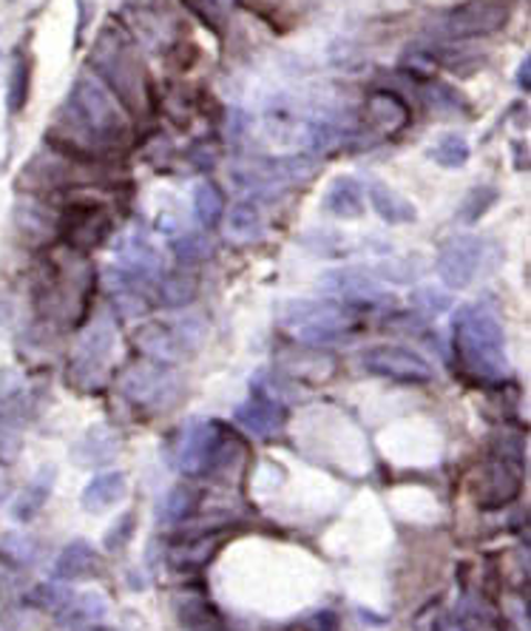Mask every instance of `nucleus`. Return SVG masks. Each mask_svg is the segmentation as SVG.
Returning <instances> with one entry per match:
<instances>
[{"mask_svg":"<svg viewBox=\"0 0 531 631\" xmlns=\"http://www.w3.org/2000/svg\"><path fill=\"white\" fill-rule=\"evenodd\" d=\"M52 145L60 154L77 159H94L100 154L117 152L128 139V120L117 100L103 83L80 77L60 108L58 123L52 125Z\"/></svg>","mask_w":531,"mask_h":631,"instance_id":"1","label":"nucleus"},{"mask_svg":"<svg viewBox=\"0 0 531 631\" xmlns=\"http://www.w3.org/2000/svg\"><path fill=\"white\" fill-rule=\"evenodd\" d=\"M455 353L475 379H503L506 373V335L500 322L486 308L466 304L455 313Z\"/></svg>","mask_w":531,"mask_h":631,"instance_id":"2","label":"nucleus"},{"mask_svg":"<svg viewBox=\"0 0 531 631\" xmlns=\"http://www.w3.org/2000/svg\"><path fill=\"white\" fill-rule=\"evenodd\" d=\"M92 63L100 72V77L112 86L114 97L123 103V108H128L132 114L152 112V83H148L143 63L132 52L123 34H114L112 29H105L100 34L97 46H94Z\"/></svg>","mask_w":531,"mask_h":631,"instance_id":"3","label":"nucleus"},{"mask_svg":"<svg viewBox=\"0 0 531 631\" xmlns=\"http://www.w3.org/2000/svg\"><path fill=\"white\" fill-rule=\"evenodd\" d=\"M279 322L308 344H333L353 333V316L333 299H293L282 308Z\"/></svg>","mask_w":531,"mask_h":631,"instance_id":"4","label":"nucleus"},{"mask_svg":"<svg viewBox=\"0 0 531 631\" xmlns=\"http://www.w3.org/2000/svg\"><path fill=\"white\" fill-rule=\"evenodd\" d=\"M208 335V324L202 316H183L177 324L148 322L137 330V348L143 350L152 362L177 364L197 353L199 344Z\"/></svg>","mask_w":531,"mask_h":631,"instance_id":"5","label":"nucleus"},{"mask_svg":"<svg viewBox=\"0 0 531 631\" xmlns=\"http://www.w3.org/2000/svg\"><path fill=\"white\" fill-rule=\"evenodd\" d=\"M509 9L500 0H469L464 7H455L435 20V32L449 40L483 38L506 27Z\"/></svg>","mask_w":531,"mask_h":631,"instance_id":"6","label":"nucleus"},{"mask_svg":"<svg viewBox=\"0 0 531 631\" xmlns=\"http://www.w3.org/2000/svg\"><path fill=\"white\" fill-rule=\"evenodd\" d=\"M361 368L369 375L400 384H429L435 379V370L429 368L427 359L400 344H375V348L364 350Z\"/></svg>","mask_w":531,"mask_h":631,"instance_id":"7","label":"nucleus"},{"mask_svg":"<svg viewBox=\"0 0 531 631\" xmlns=\"http://www.w3.org/2000/svg\"><path fill=\"white\" fill-rule=\"evenodd\" d=\"M119 390L125 399L145 407H168L179 393V379L168 364L137 362L119 375Z\"/></svg>","mask_w":531,"mask_h":631,"instance_id":"8","label":"nucleus"},{"mask_svg":"<svg viewBox=\"0 0 531 631\" xmlns=\"http://www.w3.org/2000/svg\"><path fill=\"white\" fill-rule=\"evenodd\" d=\"M480 262H483V242L475 234H455L452 239L440 245L435 270L446 288L464 290L478 277Z\"/></svg>","mask_w":531,"mask_h":631,"instance_id":"9","label":"nucleus"},{"mask_svg":"<svg viewBox=\"0 0 531 631\" xmlns=\"http://www.w3.org/2000/svg\"><path fill=\"white\" fill-rule=\"evenodd\" d=\"M222 444L225 435L219 424H214V421H190L179 433V444L174 449V467L183 475L205 473V469H210Z\"/></svg>","mask_w":531,"mask_h":631,"instance_id":"10","label":"nucleus"},{"mask_svg":"<svg viewBox=\"0 0 531 631\" xmlns=\"http://www.w3.org/2000/svg\"><path fill=\"white\" fill-rule=\"evenodd\" d=\"M315 174V163L310 157H250L233 165V177L239 185L250 188H268V185L290 183V179H308Z\"/></svg>","mask_w":531,"mask_h":631,"instance_id":"11","label":"nucleus"},{"mask_svg":"<svg viewBox=\"0 0 531 631\" xmlns=\"http://www.w3.org/2000/svg\"><path fill=\"white\" fill-rule=\"evenodd\" d=\"M233 418L239 421V427L248 430L257 438H273L275 433H282L284 421H288V407H284L262 382L250 384V395L237 407Z\"/></svg>","mask_w":531,"mask_h":631,"instance_id":"12","label":"nucleus"},{"mask_svg":"<svg viewBox=\"0 0 531 631\" xmlns=\"http://www.w3.org/2000/svg\"><path fill=\"white\" fill-rule=\"evenodd\" d=\"M114 328L108 319H100L92 330L86 333V339L80 342L77 353L72 359V368H69V379H74L83 387H94V382L103 379V370L112 359L114 350Z\"/></svg>","mask_w":531,"mask_h":631,"instance_id":"13","label":"nucleus"},{"mask_svg":"<svg viewBox=\"0 0 531 631\" xmlns=\"http://www.w3.org/2000/svg\"><path fill=\"white\" fill-rule=\"evenodd\" d=\"M322 290H327V293H333V297L344 299L350 304H384L389 299L384 285L358 268L330 270L327 277L322 279Z\"/></svg>","mask_w":531,"mask_h":631,"instance_id":"14","label":"nucleus"},{"mask_svg":"<svg viewBox=\"0 0 531 631\" xmlns=\"http://www.w3.org/2000/svg\"><path fill=\"white\" fill-rule=\"evenodd\" d=\"M112 234V217L100 205H74L66 219V239L72 248L88 250Z\"/></svg>","mask_w":531,"mask_h":631,"instance_id":"15","label":"nucleus"},{"mask_svg":"<svg viewBox=\"0 0 531 631\" xmlns=\"http://www.w3.org/2000/svg\"><path fill=\"white\" fill-rule=\"evenodd\" d=\"M520 493V461L500 458L480 475V507H503Z\"/></svg>","mask_w":531,"mask_h":631,"instance_id":"16","label":"nucleus"},{"mask_svg":"<svg viewBox=\"0 0 531 631\" xmlns=\"http://www.w3.org/2000/svg\"><path fill=\"white\" fill-rule=\"evenodd\" d=\"M108 618V600L100 592L69 594L66 603L58 609V623L66 631L97 629Z\"/></svg>","mask_w":531,"mask_h":631,"instance_id":"17","label":"nucleus"},{"mask_svg":"<svg viewBox=\"0 0 531 631\" xmlns=\"http://www.w3.org/2000/svg\"><path fill=\"white\" fill-rule=\"evenodd\" d=\"M364 108H367V120L378 128L381 134H398L404 132L413 120L409 105L404 103V97H398L389 89H373L364 100Z\"/></svg>","mask_w":531,"mask_h":631,"instance_id":"18","label":"nucleus"},{"mask_svg":"<svg viewBox=\"0 0 531 631\" xmlns=\"http://www.w3.org/2000/svg\"><path fill=\"white\" fill-rule=\"evenodd\" d=\"M119 441L117 435L108 427H88L86 433L80 435L77 444L72 447V458L80 467H103V464H112L117 458Z\"/></svg>","mask_w":531,"mask_h":631,"instance_id":"19","label":"nucleus"},{"mask_svg":"<svg viewBox=\"0 0 531 631\" xmlns=\"http://www.w3.org/2000/svg\"><path fill=\"white\" fill-rule=\"evenodd\" d=\"M100 555L94 552V546L86 540H72V544L58 555L52 566V578L58 583H72V580L92 578L97 572Z\"/></svg>","mask_w":531,"mask_h":631,"instance_id":"20","label":"nucleus"},{"mask_svg":"<svg viewBox=\"0 0 531 631\" xmlns=\"http://www.w3.org/2000/svg\"><path fill=\"white\" fill-rule=\"evenodd\" d=\"M367 197H369V205H373L375 214H378V217L387 225H407L418 219L415 205L409 203L407 197H400L393 185L381 183V179H369Z\"/></svg>","mask_w":531,"mask_h":631,"instance_id":"21","label":"nucleus"},{"mask_svg":"<svg viewBox=\"0 0 531 631\" xmlns=\"http://www.w3.org/2000/svg\"><path fill=\"white\" fill-rule=\"evenodd\" d=\"M367 208L364 185L355 177H335L324 194V210L335 219H358Z\"/></svg>","mask_w":531,"mask_h":631,"instance_id":"22","label":"nucleus"},{"mask_svg":"<svg viewBox=\"0 0 531 631\" xmlns=\"http://www.w3.org/2000/svg\"><path fill=\"white\" fill-rule=\"evenodd\" d=\"M128 493V478L123 473H103L94 475L86 484L83 495H80V504L86 513H105V509L117 507L119 500Z\"/></svg>","mask_w":531,"mask_h":631,"instance_id":"23","label":"nucleus"},{"mask_svg":"<svg viewBox=\"0 0 531 631\" xmlns=\"http://www.w3.org/2000/svg\"><path fill=\"white\" fill-rule=\"evenodd\" d=\"M54 475H58V469L54 467H40V473L29 480L27 487H23V493H20V498L14 500L12 507L14 518L27 524V520H32L34 515H40V509L46 507L49 498H52Z\"/></svg>","mask_w":531,"mask_h":631,"instance_id":"24","label":"nucleus"},{"mask_svg":"<svg viewBox=\"0 0 531 631\" xmlns=\"http://www.w3.org/2000/svg\"><path fill=\"white\" fill-rule=\"evenodd\" d=\"M225 234L228 239L239 245H250V242H259L264 237V219H262V210H259L257 203H237L230 208L228 214V223H225Z\"/></svg>","mask_w":531,"mask_h":631,"instance_id":"25","label":"nucleus"},{"mask_svg":"<svg viewBox=\"0 0 531 631\" xmlns=\"http://www.w3.org/2000/svg\"><path fill=\"white\" fill-rule=\"evenodd\" d=\"M29 86H32V63L23 54H14L7 77V108L9 114H20L29 103Z\"/></svg>","mask_w":531,"mask_h":631,"instance_id":"26","label":"nucleus"},{"mask_svg":"<svg viewBox=\"0 0 531 631\" xmlns=\"http://www.w3.org/2000/svg\"><path fill=\"white\" fill-rule=\"evenodd\" d=\"M194 210H197V219L210 228L217 225L225 214V194L214 179H202L194 192Z\"/></svg>","mask_w":531,"mask_h":631,"instance_id":"27","label":"nucleus"},{"mask_svg":"<svg viewBox=\"0 0 531 631\" xmlns=\"http://www.w3.org/2000/svg\"><path fill=\"white\" fill-rule=\"evenodd\" d=\"M429 157L440 165V168H464L472 157V148H469V139L464 134H444L438 143L429 148Z\"/></svg>","mask_w":531,"mask_h":631,"instance_id":"28","label":"nucleus"},{"mask_svg":"<svg viewBox=\"0 0 531 631\" xmlns=\"http://www.w3.org/2000/svg\"><path fill=\"white\" fill-rule=\"evenodd\" d=\"M197 293V277L188 273V270H177V273H168V277L159 282V302L165 308H183L194 299Z\"/></svg>","mask_w":531,"mask_h":631,"instance_id":"29","label":"nucleus"},{"mask_svg":"<svg viewBox=\"0 0 531 631\" xmlns=\"http://www.w3.org/2000/svg\"><path fill=\"white\" fill-rule=\"evenodd\" d=\"M498 188L494 185H475L472 192L466 194L464 203H460L458 208V219L464 225H475L480 223V219L492 210V205L498 203Z\"/></svg>","mask_w":531,"mask_h":631,"instance_id":"30","label":"nucleus"},{"mask_svg":"<svg viewBox=\"0 0 531 631\" xmlns=\"http://www.w3.org/2000/svg\"><path fill=\"white\" fill-rule=\"evenodd\" d=\"M302 245L310 250V254L324 259H339L347 254V239H344L339 230H327V228L308 230L302 237Z\"/></svg>","mask_w":531,"mask_h":631,"instance_id":"31","label":"nucleus"},{"mask_svg":"<svg viewBox=\"0 0 531 631\" xmlns=\"http://www.w3.org/2000/svg\"><path fill=\"white\" fill-rule=\"evenodd\" d=\"M197 507V493L190 487H174L171 493L165 495L163 504H159V518L165 524H177V520H185Z\"/></svg>","mask_w":531,"mask_h":631,"instance_id":"32","label":"nucleus"},{"mask_svg":"<svg viewBox=\"0 0 531 631\" xmlns=\"http://www.w3.org/2000/svg\"><path fill=\"white\" fill-rule=\"evenodd\" d=\"M174 254H177L179 262L188 268V265H197L202 262L205 257L210 254V242L202 237V234H185L183 239L174 242Z\"/></svg>","mask_w":531,"mask_h":631,"instance_id":"33","label":"nucleus"},{"mask_svg":"<svg viewBox=\"0 0 531 631\" xmlns=\"http://www.w3.org/2000/svg\"><path fill=\"white\" fill-rule=\"evenodd\" d=\"M409 302H413L420 313H427V316H440L444 310L452 308V297L435 288L413 290V293H409Z\"/></svg>","mask_w":531,"mask_h":631,"instance_id":"34","label":"nucleus"},{"mask_svg":"<svg viewBox=\"0 0 531 631\" xmlns=\"http://www.w3.org/2000/svg\"><path fill=\"white\" fill-rule=\"evenodd\" d=\"M375 279H389L393 285H409L418 279L413 259H384L375 265Z\"/></svg>","mask_w":531,"mask_h":631,"instance_id":"35","label":"nucleus"},{"mask_svg":"<svg viewBox=\"0 0 531 631\" xmlns=\"http://www.w3.org/2000/svg\"><path fill=\"white\" fill-rule=\"evenodd\" d=\"M134 529H137L134 513L119 515V518L112 524V529L103 535V546L108 549V552H119V549H125V544H132Z\"/></svg>","mask_w":531,"mask_h":631,"instance_id":"36","label":"nucleus"},{"mask_svg":"<svg viewBox=\"0 0 531 631\" xmlns=\"http://www.w3.org/2000/svg\"><path fill=\"white\" fill-rule=\"evenodd\" d=\"M0 549L9 555L18 566H29L38 560V546H34L32 538H23L18 532H9L7 538L0 540Z\"/></svg>","mask_w":531,"mask_h":631,"instance_id":"37","label":"nucleus"},{"mask_svg":"<svg viewBox=\"0 0 531 631\" xmlns=\"http://www.w3.org/2000/svg\"><path fill=\"white\" fill-rule=\"evenodd\" d=\"M69 589H63L60 583H43V586H34L32 594H29V603L40 606V609H49V612H58L60 606L66 603L69 598Z\"/></svg>","mask_w":531,"mask_h":631,"instance_id":"38","label":"nucleus"},{"mask_svg":"<svg viewBox=\"0 0 531 631\" xmlns=\"http://www.w3.org/2000/svg\"><path fill=\"white\" fill-rule=\"evenodd\" d=\"M20 390H23V379H20L18 370L12 368L0 370V404H9L12 399H18Z\"/></svg>","mask_w":531,"mask_h":631,"instance_id":"39","label":"nucleus"},{"mask_svg":"<svg viewBox=\"0 0 531 631\" xmlns=\"http://www.w3.org/2000/svg\"><path fill=\"white\" fill-rule=\"evenodd\" d=\"M531 60L525 58L523 63H520V72H518V83H520V89H525V92H529V72H531Z\"/></svg>","mask_w":531,"mask_h":631,"instance_id":"40","label":"nucleus"}]
</instances>
